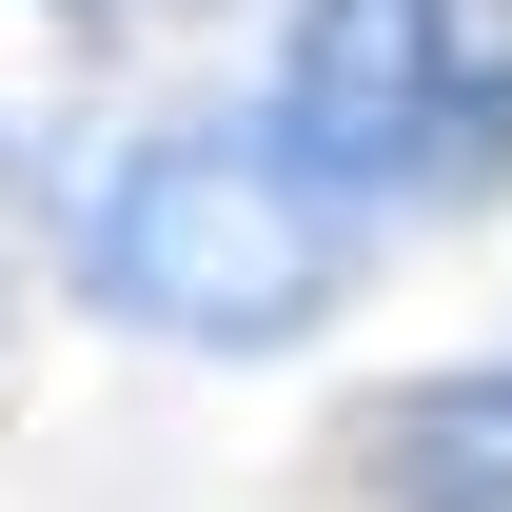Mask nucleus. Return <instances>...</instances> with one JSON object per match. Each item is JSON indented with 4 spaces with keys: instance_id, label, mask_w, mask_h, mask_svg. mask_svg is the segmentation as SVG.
<instances>
[{
    "instance_id": "1",
    "label": "nucleus",
    "mask_w": 512,
    "mask_h": 512,
    "mask_svg": "<svg viewBox=\"0 0 512 512\" xmlns=\"http://www.w3.org/2000/svg\"><path fill=\"white\" fill-rule=\"evenodd\" d=\"M60 256H79V296L119 335H158V355H296L375 276V237L256 119H119L60 178Z\"/></svg>"
},
{
    "instance_id": "2",
    "label": "nucleus",
    "mask_w": 512,
    "mask_h": 512,
    "mask_svg": "<svg viewBox=\"0 0 512 512\" xmlns=\"http://www.w3.org/2000/svg\"><path fill=\"white\" fill-rule=\"evenodd\" d=\"M256 138L375 237L512 197V0H276Z\"/></svg>"
},
{
    "instance_id": "3",
    "label": "nucleus",
    "mask_w": 512,
    "mask_h": 512,
    "mask_svg": "<svg viewBox=\"0 0 512 512\" xmlns=\"http://www.w3.org/2000/svg\"><path fill=\"white\" fill-rule=\"evenodd\" d=\"M335 473L375 512H512V355H473V375H394L355 434H335Z\"/></svg>"
},
{
    "instance_id": "4",
    "label": "nucleus",
    "mask_w": 512,
    "mask_h": 512,
    "mask_svg": "<svg viewBox=\"0 0 512 512\" xmlns=\"http://www.w3.org/2000/svg\"><path fill=\"white\" fill-rule=\"evenodd\" d=\"M0 316H20V276H0Z\"/></svg>"
}]
</instances>
